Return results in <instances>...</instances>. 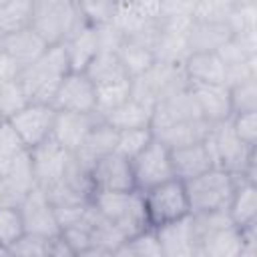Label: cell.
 <instances>
[{
    "mask_svg": "<svg viewBox=\"0 0 257 257\" xmlns=\"http://www.w3.org/2000/svg\"><path fill=\"white\" fill-rule=\"evenodd\" d=\"M147 219L151 227L165 225L169 221L181 219L191 213L185 183L181 179H169L165 183H159L155 187H149L141 191Z\"/></svg>",
    "mask_w": 257,
    "mask_h": 257,
    "instance_id": "4",
    "label": "cell"
},
{
    "mask_svg": "<svg viewBox=\"0 0 257 257\" xmlns=\"http://www.w3.org/2000/svg\"><path fill=\"white\" fill-rule=\"evenodd\" d=\"M26 233L20 207L0 205V247L6 251Z\"/></svg>",
    "mask_w": 257,
    "mask_h": 257,
    "instance_id": "32",
    "label": "cell"
},
{
    "mask_svg": "<svg viewBox=\"0 0 257 257\" xmlns=\"http://www.w3.org/2000/svg\"><path fill=\"white\" fill-rule=\"evenodd\" d=\"M8 253H20V255H50V239L24 233L10 249Z\"/></svg>",
    "mask_w": 257,
    "mask_h": 257,
    "instance_id": "38",
    "label": "cell"
},
{
    "mask_svg": "<svg viewBox=\"0 0 257 257\" xmlns=\"http://www.w3.org/2000/svg\"><path fill=\"white\" fill-rule=\"evenodd\" d=\"M153 110H155V104L153 102H147V100L137 98V96L131 94L128 100H124L122 104H118L116 108H112L108 114H104L102 120H106L116 131L143 128V126H151V122H153Z\"/></svg>",
    "mask_w": 257,
    "mask_h": 257,
    "instance_id": "23",
    "label": "cell"
},
{
    "mask_svg": "<svg viewBox=\"0 0 257 257\" xmlns=\"http://www.w3.org/2000/svg\"><path fill=\"white\" fill-rule=\"evenodd\" d=\"M20 72V66L0 48V80H8V78H16Z\"/></svg>",
    "mask_w": 257,
    "mask_h": 257,
    "instance_id": "40",
    "label": "cell"
},
{
    "mask_svg": "<svg viewBox=\"0 0 257 257\" xmlns=\"http://www.w3.org/2000/svg\"><path fill=\"white\" fill-rule=\"evenodd\" d=\"M131 94H133L131 78H122V80L108 82V84H98L96 86V114L102 118L112 108H116L118 104L128 100Z\"/></svg>",
    "mask_w": 257,
    "mask_h": 257,
    "instance_id": "28",
    "label": "cell"
},
{
    "mask_svg": "<svg viewBox=\"0 0 257 257\" xmlns=\"http://www.w3.org/2000/svg\"><path fill=\"white\" fill-rule=\"evenodd\" d=\"M56 108L48 102H28L24 108H20L16 114H12L8 120L12 122L14 131L22 139L26 149L36 147L38 143L46 141L52 133Z\"/></svg>",
    "mask_w": 257,
    "mask_h": 257,
    "instance_id": "11",
    "label": "cell"
},
{
    "mask_svg": "<svg viewBox=\"0 0 257 257\" xmlns=\"http://www.w3.org/2000/svg\"><path fill=\"white\" fill-rule=\"evenodd\" d=\"M155 233H157L163 255L167 257L197 255V239H195V225H193L191 213L181 219L155 227Z\"/></svg>",
    "mask_w": 257,
    "mask_h": 257,
    "instance_id": "14",
    "label": "cell"
},
{
    "mask_svg": "<svg viewBox=\"0 0 257 257\" xmlns=\"http://www.w3.org/2000/svg\"><path fill=\"white\" fill-rule=\"evenodd\" d=\"M133 177L137 191H145L169 179H175L173 165H171V149L161 143L157 137L137 155L131 159Z\"/></svg>",
    "mask_w": 257,
    "mask_h": 257,
    "instance_id": "7",
    "label": "cell"
},
{
    "mask_svg": "<svg viewBox=\"0 0 257 257\" xmlns=\"http://www.w3.org/2000/svg\"><path fill=\"white\" fill-rule=\"evenodd\" d=\"M22 151H26L22 139L14 131L12 122L8 118H2L0 120V153L10 159V157H14V155H18Z\"/></svg>",
    "mask_w": 257,
    "mask_h": 257,
    "instance_id": "39",
    "label": "cell"
},
{
    "mask_svg": "<svg viewBox=\"0 0 257 257\" xmlns=\"http://www.w3.org/2000/svg\"><path fill=\"white\" fill-rule=\"evenodd\" d=\"M6 2H8V0H0V6H4V4H6Z\"/></svg>",
    "mask_w": 257,
    "mask_h": 257,
    "instance_id": "42",
    "label": "cell"
},
{
    "mask_svg": "<svg viewBox=\"0 0 257 257\" xmlns=\"http://www.w3.org/2000/svg\"><path fill=\"white\" fill-rule=\"evenodd\" d=\"M0 38H2V30H0Z\"/></svg>",
    "mask_w": 257,
    "mask_h": 257,
    "instance_id": "44",
    "label": "cell"
},
{
    "mask_svg": "<svg viewBox=\"0 0 257 257\" xmlns=\"http://www.w3.org/2000/svg\"><path fill=\"white\" fill-rule=\"evenodd\" d=\"M100 116L98 114H88V112H72V110H56L54 114V124L50 137L62 145L68 153H76L90 128L96 124Z\"/></svg>",
    "mask_w": 257,
    "mask_h": 257,
    "instance_id": "13",
    "label": "cell"
},
{
    "mask_svg": "<svg viewBox=\"0 0 257 257\" xmlns=\"http://www.w3.org/2000/svg\"><path fill=\"white\" fill-rule=\"evenodd\" d=\"M183 183L191 213H207V211H223L229 207L237 177L227 169L215 165L205 173Z\"/></svg>",
    "mask_w": 257,
    "mask_h": 257,
    "instance_id": "3",
    "label": "cell"
},
{
    "mask_svg": "<svg viewBox=\"0 0 257 257\" xmlns=\"http://www.w3.org/2000/svg\"><path fill=\"white\" fill-rule=\"evenodd\" d=\"M78 10L72 0H54V2H34L30 26L46 40V44H60L68 34L80 24Z\"/></svg>",
    "mask_w": 257,
    "mask_h": 257,
    "instance_id": "6",
    "label": "cell"
},
{
    "mask_svg": "<svg viewBox=\"0 0 257 257\" xmlns=\"http://www.w3.org/2000/svg\"><path fill=\"white\" fill-rule=\"evenodd\" d=\"M92 207L126 237L151 227L141 191H96L90 195Z\"/></svg>",
    "mask_w": 257,
    "mask_h": 257,
    "instance_id": "2",
    "label": "cell"
},
{
    "mask_svg": "<svg viewBox=\"0 0 257 257\" xmlns=\"http://www.w3.org/2000/svg\"><path fill=\"white\" fill-rule=\"evenodd\" d=\"M70 70L64 44H50L42 56L18 72V80L24 86L30 102H52L54 92L62 76Z\"/></svg>",
    "mask_w": 257,
    "mask_h": 257,
    "instance_id": "1",
    "label": "cell"
},
{
    "mask_svg": "<svg viewBox=\"0 0 257 257\" xmlns=\"http://www.w3.org/2000/svg\"><path fill=\"white\" fill-rule=\"evenodd\" d=\"M171 165H173V173L177 179L189 181L205 173L207 169L215 167V159H213L209 145L205 141H197V143L171 149Z\"/></svg>",
    "mask_w": 257,
    "mask_h": 257,
    "instance_id": "16",
    "label": "cell"
},
{
    "mask_svg": "<svg viewBox=\"0 0 257 257\" xmlns=\"http://www.w3.org/2000/svg\"><path fill=\"white\" fill-rule=\"evenodd\" d=\"M235 177H237V183H235V191L229 201L227 213L231 221L239 229H243L255 223L257 219V187H255V181L243 175H235Z\"/></svg>",
    "mask_w": 257,
    "mask_h": 257,
    "instance_id": "24",
    "label": "cell"
},
{
    "mask_svg": "<svg viewBox=\"0 0 257 257\" xmlns=\"http://www.w3.org/2000/svg\"><path fill=\"white\" fill-rule=\"evenodd\" d=\"M211 126L213 124H209L205 118H189V120H179V122L167 124V126L157 128L153 133L169 149H175V147H181V145L205 141V137L209 135Z\"/></svg>",
    "mask_w": 257,
    "mask_h": 257,
    "instance_id": "25",
    "label": "cell"
},
{
    "mask_svg": "<svg viewBox=\"0 0 257 257\" xmlns=\"http://www.w3.org/2000/svg\"><path fill=\"white\" fill-rule=\"evenodd\" d=\"M34 2H54V0H34Z\"/></svg>",
    "mask_w": 257,
    "mask_h": 257,
    "instance_id": "41",
    "label": "cell"
},
{
    "mask_svg": "<svg viewBox=\"0 0 257 257\" xmlns=\"http://www.w3.org/2000/svg\"><path fill=\"white\" fill-rule=\"evenodd\" d=\"M237 6H239L237 0H197V8H195V14H193V20L229 24V20L235 14Z\"/></svg>",
    "mask_w": 257,
    "mask_h": 257,
    "instance_id": "34",
    "label": "cell"
},
{
    "mask_svg": "<svg viewBox=\"0 0 257 257\" xmlns=\"http://www.w3.org/2000/svg\"><path fill=\"white\" fill-rule=\"evenodd\" d=\"M84 72L96 86L116 82L122 78H131L124 70V64H122L118 52H114V50H98L94 54V58L86 64Z\"/></svg>",
    "mask_w": 257,
    "mask_h": 257,
    "instance_id": "26",
    "label": "cell"
},
{
    "mask_svg": "<svg viewBox=\"0 0 257 257\" xmlns=\"http://www.w3.org/2000/svg\"><path fill=\"white\" fill-rule=\"evenodd\" d=\"M231 126L235 131V135L247 147L255 149V143H257V110L231 114Z\"/></svg>",
    "mask_w": 257,
    "mask_h": 257,
    "instance_id": "37",
    "label": "cell"
},
{
    "mask_svg": "<svg viewBox=\"0 0 257 257\" xmlns=\"http://www.w3.org/2000/svg\"><path fill=\"white\" fill-rule=\"evenodd\" d=\"M50 104L56 110L96 114V84L84 70H68L62 76Z\"/></svg>",
    "mask_w": 257,
    "mask_h": 257,
    "instance_id": "9",
    "label": "cell"
},
{
    "mask_svg": "<svg viewBox=\"0 0 257 257\" xmlns=\"http://www.w3.org/2000/svg\"><path fill=\"white\" fill-rule=\"evenodd\" d=\"M114 255H139V257L153 255V257H161L163 251H161L155 227H147V229L126 237L122 241V245L114 251Z\"/></svg>",
    "mask_w": 257,
    "mask_h": 257,
    "instance_id": "30",
    "label": "cell"
},
{
    "mask_svg": "<svg viewBox=\"0 0 257 257\" xmlns=\"http://www.w3.org/2000/svg\"><path fill=\"white\" fill-rule=\"evenodd\" d=\"M28 102H30V98H28L24 86L20 84L18 76L0 80V114L4 118H10L20 108H24Z\"/></svg>",
    "mask_w": 257,
    "mask_h": 257,
    "instance_id": "33",
    "label": "cell"
},
{
    "mask_svg": "<svg viewBox=\"0 0 257 257\" xmlns=\"http://www.w3.org/2000/svg\"><path fill=\"white\" fill-rule=\"evenodd\" d=\"M197 255L237 257L243 255V233L235 223L221 225L197 237Z\"/></svg>",
    "mask_w": 257,
    "mask_h": 257,
    "instance_id": "18",
    "label": "cell"
},
{
    "mask_svg": "<svg viewBox=\"0 0 257 257\" xmlns=\"http://www.w3.org/2000/svg\"><path fill=\"white\" fill-rule=\"evenodd\" d=\"M118 56H120L124 70L131 78L145 74L157 62L153 48L149 44L137 40V38H131V36H124L122 44L118 46Z\"/></svg>",
    "mask_w": 257,
    "mask_h": 257,
    "instance_id": "27",
    "label": "cell"
},
{
    "mask_svg": "<svg viewBox=\"0 0 257 257\" xmlns=\"http://www.w3.org/2000/svg\"><path fill=\"white\" fill-rule=\"evenodd\" d=\"M18 207H20V213L24 219L26 233L48 237V239L60 235V225L56 221L54 207H52V203H50V199L42 187L34 185L26 193V197L22 199V203Z\"/></svg>",
    "mask_w": 257,
    "mask_h": 257,
    "instance_id": "12",
    "label": "cell"
},
{
    "mask_svg": "<svg viewBox=\"0 0 257 257\" xmlns=\"http://www.w3.org/2000/svg\"><path fill=\"white\" fill-rule=\"evenodd\" d=\"M62 44H64V50L68 56L70 70H84L86 64L98 52V40H96L94 24H88V22L78 24Z\"/></svg>",
    "mask_w": 257,
    "mask_h": 257,
    "instance_id": "22",
    "label": "cell"
},
{
    "mask_svg": "<svg viewBox=\"0 0 257 257\" xmlns=\"http://www.w3.org/2000/svg\"><path fill=\"white\" fill-rule=\"evenodd\" d=\"M90 195L96 191H133L135 177L131 161L118 153H106L88 167Z\"/></svg>",
    "mask_w": 257,
    "mask_h": 257,
    "instance_id": "10",
    "label": "cell"
},
{
    "mask_svg": "<svg viewBox=\"0 0 257 257\" xmlns=\"http://www.w3.org/2000/svg\"><path fill=\"white\" fill-rule=\"evenodd\" d=\"M72 4L76 6L78 14L86 18L88 24H98L112 20L118 0H72Z\"/></svg>",
    "mask_w": 257,
    "mask_h": 257,
    "instance_id": "36",
    "label": "cell"
},
{
    "mask_svg": "<svg viewBox=\"0 0 257 257\" xmlns=\"http://www.w3.org/2000/svg\"><path fill=\"white\" fill-rule=\"evenodd\" d=\"M185 36L189 52H217L225 42L231 40L233 30L223 22L191 20Z\"/></svg>",
    "mask_w": 257,
    "mask_h": 257,
    "instance_id": "19",
    "label": "cell"
},
{
    "mask_svg": "<svg viewBox=\"0 0 257 257\" xmlns=\"http://www.w3.org/2000/svg\"><path fill=\"white\" fill-rule=\"evenodd\" d=\"M189 90L197 102L201 116L209 124H217L221 120L231 118V98L227 84H211V82H193Z\"/></svg>",
    "mask_w": 257,
    "mask_h": 257,
    "instance_id": "15",
    "label": "cell"
},
{
    "mask_svg": "<svg viewBox=\"0 0 257 257\" xmlns=\"http://www.w3.org/2000/svg\"><path fill=\"white\" fill-rule=\"evenodd\" d=\"M116 145V128H112L106 120L98 118L96 124L90 128V133L86 135L82 147L74 153L76 163L88 173V167L102 155L112 153Z\"/></svg>",
    "mask_w": 257,
    "mask_h": 257,
    "instance_id": "21",
    "label": "cell"
},
{
    "mask_svg": "<svg viewBox=\"0 0 257 257\" xmlns=\"http://www.w3.org/2000/svg\"><path fill=\"white\" fill-rule=\"evenodd\" d=\"M229 98H231V110L237 112H249L257 110V82L255 76H249L245 80H239L229 86Z\"/></svg>",
    "mask_w": 257,
    "mask_h": 257,
    "instance_id": "35",
    "label": "cell"
},
{
    "mask_svg": "<svg viewBox=\"0 0 257 257\" xmlns=\"http://www.w3.org/2000/svg\"><path fill=\"white\" fill-rule=\"evenodd\" d=\"M183 74L189 84H225V62L219 52H189L183 60Z\"/></svg>",
    "mask_w": 257,
    "mask_h": 257,
    "instance_id": "20",
    "label": "cell"
},
{
    "mask_svg": "<svg viewBox=\"0 0 257 257\" xmlns=\"http://www.w3.org/2000/svg\"><path fill=\"white\" fill-rule=\"evenodd\" d=\"M34 183L42 189L62 181L72 163V153H68L62 145H58L52 137L28 149Z\"/></svg>",
    "mask_w": 257,
    "mask_h": 257,
    "instance_id": "8",
    "label": "cell"
},
{
    "mask_svg": "<svg viewBox=\"0 0 257 257\" xmlns=\"http://www.w3.org/2000/svg\"><path fill=\"white\" fill-rule=\"evenodd\" d=\"M2 118H4V116H2V114H0V120H2Z\"/></svg>",
    "mask_w": 257,
    "mask_h": 257,
    "instance_id": "43",
    "label": "cell"
},
{
    "mask_svg": "<svg viewBox=\"0 0 257 257\" xmlns=\"http://www.w3.org/2000/svg\"><path fill=\"white\" fill-rule=\"evenodd\" d=\"M205 143L213 153L215 165L227 169L233 175H243L249 167L255 165V149L247 147L235 135L231 118L213 124L209 135L205 137Z\"/></svg>",
    "mask_w": 257,
    "mask_h": 257,
    "instance_id": "5",
    "label": "cell"
},
{
    "mask_svg": "<svg viewBox=\"0 0 257 257\" xmlns=\"http://www.w3.org/2000/svg\"><path fill=\"white\" fill-rule=\"evenodd\" d=\"M0 48L20 66V70L28 64H32L38 56L44 54V50L48 48L46 40L32 28V26H26V28H20L16 32H8V34H2L0 38Z\"/></svg>",
    "mask_w": 257,
    "mask_h": 257,
    "instance_id": "17",
    "label": "cell"
},
{
    "mask_svg": "<svg viewBox=\"0 0 257 257\" xmlns=\"http://www.w3.org/2000/svg\"><path fill=\"white\" fill-rule=\"evenodd\" d=\"M155 139V133L151 126H143V128H124V131H116V145H114V153L122 155L124 159H133L137 157L151 141Z\"/></svg>",
    "mask_w": 257,
    "mask_h": 257,
    "instance_id": "31",
    "label": "cell"
},
{
    "mask_svg": "<svg viewBox=\"0 0 257 257\" xmlns=\"http://www.w3.org/2000/svg\"><path fill=\"white\" fill-rule=\"evenodd\" d=\"M34 12V0H8L0 6V30L2 34L16 32L30 26Z\"/></svg>",
    "mask_w": 257,
    "mask_h": 257,
    "instance_id": "29",
    "label": "cell"
}]
</instances>
